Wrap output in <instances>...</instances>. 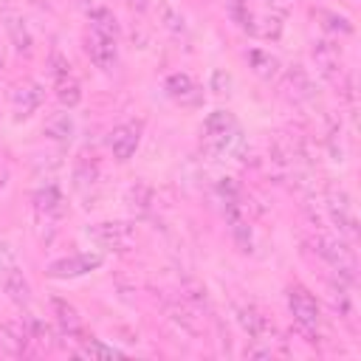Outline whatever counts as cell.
<instances>
[{"label": "cell", "mask_w": 361, "mask_h": 361, "mask_svg": "<svg viewBox=\"0 0 361 361\" xmlns=\"http://www.w3.org/2000/svg\"><path fill=\"white\" fill-rule=\"evenodd\" d=\"M248 65H251V71H254L259 79H265V82H271V79L279 73V59H276L271 51H262V48H251V51H248Z\"/></svg>", "instance_id": "cell-16"}, {"label": "cell", "mask_w": 361, "mask_h": 361, "mask_svg": "<svg viewBox=\"0 0 361 361\" xmlns=\"http://www.w3.org/2000/svg\"><path fill=\"white\" fill-rule=\"evenodd\" d=\"M76 353L82 358H90V361H107V358H124V353L118 347H110L104 344L102 338H82V344L76 347Z\"/></svg>", "instance_id": "cell-18"}, {"label": "cell", "mask_w": 361, "mask_h": 361, "mask_svg": "<svg viewBox=\"0 0 361 361\" xmlns=\"http://www.w3.org/2000/svg\"><path fill=\"white\" fill-rule=\"evenodd\" d=\"M149 197H152V192H149V186H144V183H135V186L127 192V203H130L133 212H147V209H149Z\"/></svg>", "instance_id": "cell-24"}, {"label": "cell", "mask_w": 361, "mask_h": 361, "mask_svg": "<svg viewBox=\"0 0 361 361\" xmlns=\"http://www.w3.org/2000/svg\"><path fill=\"white\" fill-rule=\"evenodd\" d=\"M34 206H37V212L45 214V217H62V214L68 212L65 195H62L56 186H42V189H37Z\"/></svg>", "instance_id": "cell-14"}, {"label": "cell", "mask_w": 361, "mask_h": 361, "mask_svg": "<svg viewBox=\"0 0 361 361\" xmlns=\"http://www.w3.org/2000/svg\"><path fill=\"white\" fill-rule=\"evenodd\" d=\"M45 135L48 138H54V141H71L73 138V121H71V116L68 113H56V116H51L48 121H45Z\"/></svg>", "instance_id": "cell-22"}, {"label": "cell", "mask_w": 361, "mask_h": 361, "mask_svg": "<svg viewBox=\"0 0 361 361\" xmlns=\"http://www.w3.org/2000/svg\"><path fill=\"white\" fill-rule=\"evenodd\" d=\"M164 90H166L169 99H175V102L183 104V107H195V104H200V99H203L200 87L195 85V79H192L189 73H169L166 82H164Z\"/></svg>", "instance_id": "cell-10"}, {"label": "cell", "mask_w": 361, "mask_h": 361, "mask_svg": "<svg viewBox=\"0 0 361 361\" xmlns=\"http://www.w3.org/2000/svg\"><path fill=\"white\" fill-rule=\"evenodd\" d=\"M327 212H330V217H333V223L344 231V234H355V212H353V203H350V197L344 195V192H333L330 197H327Z\"/></svg>", "instance_id": "cell-13"}, {"label": "cell", "mask_w": 361, "mask_h": 361, "mask_svg": "<svg viewBox=\"0 0 361 361\" xmlns=\"http://www.w3.org/2000/svg\"><path fill=\"white\" fill-rule=\"evenodd\" d=\"M319 17H324V20H330V23H324V28H330V31H341V34H350V23L344 20V17H338V14H333V11H319Z\"/></svg>", "instance_id": "cell-25"}, {"label": "cell", "mask_w": 361, "mask_h": 361, "mask_svg": "<svg viewBox=\"0 0 361 361\" xmlns=\"http://www.w3.org/2000/svg\"><path fill=\"white\" fill-rule=\"evenodd\" d=\"M288 90H290V96H293L296 102L316 96L313 82H310V76H307L302 68H290V71H288Z\"/></svg>", "instance_id": "cell-20"}, {"label": "cell", "mask_w": 361, "mask_h": 361, "mask_svg": "<svg viewBox=\"0 0 361 361\" xmlns=\"http://www.w3.org/2000/svg\"><path fill=\"white\" fill-rule=\"evenodd\" d=\"M31 327H28V319H11L0 327V347L8 353V355H23L31 344Z\"/></svg>", "instance_id": "cell-8"}, {"label": "cell", "mask_w": 361, "mask_h": 361, "mask_svg": "<svg viewBox=\"0 0 361 361\" xmlns=\"http://www.w3.org/2000/svg\"><path fill=\"white\" fill-rule=\"evenodd\" d=\"M245 355H254V358H268V355H271V347H257V344H251V347L245 350Z\"/></svg>", "instance_id": "cell-27"}, {"label": "cell", "mask_w": 361, "mask_h": 361, "mask_svg": "<svg viewBox=\"0 0 361 361\" xmlns=\"http://www.w3.org/2000/svg\"><path fill=\"white\" fill-rule=\"evenodd\" d=\"M231 6H248V0H231Z\"/></svg>", "instance_id": "cell-31"}, {"label": "cell", "mask_w": 361, "mask_h": 361, "mask_svg": "<svg viewBox=\"0 0 361 361\" xmlns=\"http://www.w3.org/2000/svg\"><path fill=\"white\" fill-rule=\"evenodd\" d=\"M102 265V257L99 254H73V257H62V259H54L48 265V276L54 279H73V276H82V274H90Z\"/></svg>", "instance_id": "cell-6"}, {"label": "cell", "mask_w": 361, "mask_h": 361, "mask_svg": "<svg viewBox=\"0 0 361 361\" xmlns=\"http://www.w3.org/2000/svg\"><path fill=\"white\" fill-rule=\"evenodd\" d=\"M0 288L8 293V299L11 302H17V305H25L28 299H31V285H28V279L23 276V271L17 268V265H3L0 268Z\"/></svg>", "instance_id": "cell-11"}, {"label": "cell", "mask_w": 361, "mask_h": 361, "mask_svg": "<svg viewBox=\"0 0 361 361\" xmlns=\"http://www.w3.org/2000/svg\"><path fill=\"white\" fill-rule=\"evenodd\" d=\"M288 307H290L293 319H296L305 330H316L322 313H319V302L313 299L310 290H305L302 285H293V288L288 290Z\"/></svg>", "instance_id": "cell-5"}, {"label": "cell", "mask_w": 361, "mask_h": 361, "mask_svg": "<svg viewBox=\"0 0 361 361\" xmlns=\"http://www.w3.org/2000/svg\"><path fill=\"white\" fill-rule=\"evenodd\" d=\"M11 104H14V118H28L42 104V87L37 82L17 85L11 93Z\"/></svg>", "instance_id": "cell-12"}, {"label": "cell", "mask_w": 361, "mask_h": 361, "mask_svg": "<svg viewBox=\"0 0 361 361\" xmlns=\"http://www.w3.org/2000/svg\"><path fill=\"white\" fill-rule=\"evenodd\" d=\"M228 85H231V79H228L223 71H214V76H212V87H214L217 93H228Z\"/></svg>", "instance_id": "cell-26"}, {"label": "cell", "mask_w": 361, "mask_h": 361, "mask_svg": "<svg viewBox=\"0 0 361 361\" xmlns=\"http://www.w3.org/2000/svg\"><path fill=\"white\" fill-rule=\"evenodd\" d=\"M85 51H87L90 62H93L96 68H102V71H110V68L116 65V59H118L116 37H107V34H96V31H90Z\"/></svg>", "instance_id": "cell-9"}, {"label": "cell", "mask_w": 361, "mask_h": 361, "mask_svg": "<svg viewBox=\"0 0 361 361\" xmlns=\"http://www.w3.org/2000/svg\"><path fill=\"white\" fill-rule=\"evenodd\" d=\"M51 305H54V313H56V322H59L62 333L65 336H82V319H79L76 307L68 305L65 299H54Z\"/></svg>", "instance_id": "cell-17"}, {"label": "cell", "mask_w": 361, "mask_h": 361, "mask_svg": "<svg viewBox=\"0 0 361 361\" xmlns=\"http://www.w3.org/2000/svg\"><path fill=\"white\" fill-rule=\"evenodd\" d=\"M138 141H141V124H138V121H124V124L113 127V133L107 135L110 152H113L118 161H130L133 152L138 149Z\"/></svg>", "instance_id": "cell-7"}, {"label": "cell", "mask_w": 361, "mask_h": 361, "mask_svg": "<svg viewBox=\"0 0 361 361\" xmlns=\"http://www.w3.org/2000/svg\"><path fill=\"white\" fill-rule=\"evenodd\" d=\"M237 319H240L243 330H245L257 344H271V341L279 338L274 322H271L262 310H257L254 305H240V307H237Z\"/></svg>", "instance_id": "cell-4"}, {"label": "cell", "mask_w": 361, "mask_h": 361, "mask_svg": "<svg viewBox=\"0 0 361 361\" xmlns=\"http://www.w3.org/2000/svg\"><path fill=\"white\" fill-rule=\"evenodd\" d=\"M56 99L65 104V107H76L82 102V87L79 82L73 79V73H65V76H56Z\"/></svg>", "instance_id": "cell-21"}, {"label": "cell", "mask_w": 361, "mask_h": 361, "mask_svg": "<svg viewBox=\"0 0 361 361\" xmlns=\"http://www.w3.org/2000/svg\"><path fill=\"white\" fill-rule=\"evenodd\" d=\"M161 23H164V28L166 31H172L175 37H186V20H183V14L172 6V3H161Z\"/></svg>", "instance_id": "cell-23"}, {"label": "cell", "mask_w": 361, "mask_h": 361, "mask_svg": "<svg viewBox=\"0 0 361 361\" xmlns=\"http://www.w3.org/2000/svg\"><path fill=\"white\" fill-rule=\"evenodd\" d=\"M203 144L214 155L234 149L240 144V124H237V118L231 113H226V110L209 113L206 121H203Z\"/></svg>", "instance_id": "cell-1"}, {"label": "cell", "mask_w": 361, "mask_h": 361, "mask_svg": "<svg viewBox=\"0 0 361 361\" xmlns=\"http://www.w3.org/2000/svg\"><path fill=\"white\" fill-rule=\"evenodd\" d=\"M3 23H6V31H8V37H11L17 54H28V51H31V34H28V28H25V20H23L20 14H14V11H6V14H3Z\"/></svg>", "instance_id": "cell-15"}, {"label": "cell", "mask_w": 361, "mask_h": 361, "mask_svg": "<svg viewBox=\"0 0 361 361\" xmlns=\"http://www.w3.org/2000/svg\"><path fill=\"white\" fill-rule=\"evenodd\" d=\"M87 237L107 251H130L135 245V228L124 220H104L87 228Z\"/></svg>", "instance_id": "cell-2"}, {"label": "cell", "mask_w": 361, "mask_h": 361, "mask_svg": "<svg viewBox=\"0 0 361 361\" xmlns=\"http://www.w3.org/2000/svg\"><path fill=\"white\" fill-rule=\"evenodd\" d=\"M130 6H133V8H138V11H144V8L149 6V0H130Z\"/></svg>", "instance_id": "cell-29"}, {"label": "cell", "mask_w": 361, "mask_h": 361, "mask_svg": "<svg viewBox=\"0 0 361 361\" xmlns=\"http://www.w3.org/2000/svg\"><path fill=\"white\" fill-rule=\"evenodd\" d=\"M0 68H3V54H0Z\"/></svg>", "instance_id": "cell-32"}, {"label": "cell", "mask_w": 361, "mask_h": 361, "mask_svg": "<svg viewBox=\"0 0 361 361\" xmlns=\"http://www.w3.org/2000/svg\"><path fill=\"white\" fill-rule=\"evenodd\" d=\"M313 248H316V254H319L330 268H336V271L344 274L347 279L355 276V254H353V248H350L347 243H341L338 237H330V234H319V237L313 240Z\"/></svg>", "instance_id": "cell-3"}, {"label": "cell", "mask_w": 361, "mask_h": 361, "mask_svg": "<svg viewBox=\"0 0 361 361\" xmlns=\"http://www.w3.org/2000/svg\"><path fill=\"white\" fill-rule=\"evenodd\" d=\"M3 183H6V166L0 164V189H3Z\"/></svg>", "instance_id": "cell-30"}, {"label": "cell", "mask_w": 361, "mask_h": 361, "mask_svg": "<svg viewBox=\"0 0 361 361\" xmlns=\"http://www.w3.org/2000/svg\"><path fill=\"white\" fill-rule=\"evenodd\" d=\"M313 56H316V62H319V68H322L324 76L336 79V73H341V56H338V51H336L333 45L319 42V45L313 48Z\"/></svg>", "instance_id": "cell-19"}, {"label": "cell", "mask_w": 361, "mask_h": 361, "mask_svg": "<svg viewBox=\"0 0 361 361\" xmlns=\"http://www.w3.org/2000/svg\"><path fill=\"white\" fill-rule=\"evenodd\" d=\"M268 6H274V8H279V11H285L288 6H290V0H265Z\"/></svg>", "instance_id": "cell-28"}]
</instances>
